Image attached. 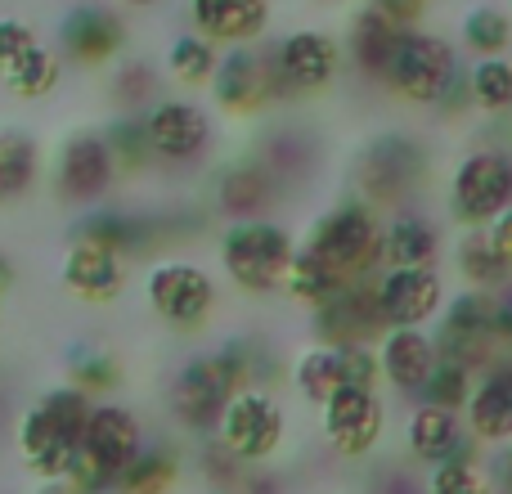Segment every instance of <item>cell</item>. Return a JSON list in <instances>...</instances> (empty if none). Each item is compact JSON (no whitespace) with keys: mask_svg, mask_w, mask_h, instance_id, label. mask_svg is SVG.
Instances as JSON below:
<instances>
[{"mask_svg":"<svg viewBox=\"0 0 512 494\" xmlns=\"http://www.w3.org/2000/svg\"><path fill=\"white\" fill-rule=\"evenodd\" d=\"M297 252V239L283 221L274 216H256V221H225L221 239H216V261L221 274L248 297H270L279 292L288 261Z\"/></svg>","mask_w":512,"mask_h":494,"instance_id":"obj_1","label":"cell"},{"mask_svg":"<svg viewBox=\"0 0 512 494\" xmlns=\"http://www.w3.org/2000/svg\"><path fill=\"white\" fill-rule=\"evenodd\" d=\"M378 230H382V212L355 194L333 203L328 212H319L301 247L310 256H319L324 265H333L342 279H373L382 270Z\"/></svg>","mask_w":512,"mask_h":494,"instance_id":"obj_2","label":"cell"},{"mask_svg":"<svg viewBox=\"0 0 512 494\" xmlns=\"http://www.w3.org/2000/svg\"><path fill=\"white\" fill-rule=\"evenodd\" d=\"M459 77H463L459 45L450 36L427 32V27H405L396 36V50H391L382 86H391V95H400L414 108H436Z\"/></svg>","mask_w":512,"mask_h":494,"instance_id":"obj_3","label":"cell"},{"mask_svg":"<svg viewBox=\"0 0 512 494\" xmlns=\"http://www.w3.org/2000/svg\"><path fill=\"white\" fill-rule=\"evenodd\" d=\"M445 203L459 230H486L504 207H512V153L504 144H477L450 167Z\"/></svg>","mask_w":512,"mask_h":494,"instance_id":"obj_4","label":"cell"},{"mask_svg":"<svg viewBox=\"0 0 512 494\" xmlns=\"http://www.w3.org/2000/svg\"><path fill=\"white\" fill-rule=\"evenodd\" d=\"M216 279L189 256H158L144 270V306L153 319L171 328V333H203L207 319L216 315Z\"/></svg>","mask_w":512,"mask_h":494,"instance_id":"obj_5","label":"cell"},{"mask_svg":"<svg viewBox=\"0 0 512 494\" xmlns=\"http://www.w3.org/2000/svg\"><path fill=\"white\" fill-rule=\"evenodd\" d=\"M216 436L239 463L265 468L270 459H279L283 441H288V409H283V400L274 391L243 387L225 400Z\"/></svg>","mask_w":512,"mask_h":494,"instance_id":"obj_6","label":"cell"},{"mask_svg":"<svg viewBox=\"0 0 512 494\" xmlns=\"http://www.w3.org/2000/svg\"><path fill=\"white\" fill-rule=\"evenodd\" d=\"M288 382H292V391L315 409L342 387L382 391L378 355L364 342H310L306 351L288 364Z\"/></svg>","mask_w":512,"mask_h":494,"instance_id":"obj_7","label":"cell"},{"mask_svg":"<svg viewBox=\"0 0 512 494\" xmlns=\"http://www.w3.org/2000/svg\"><path fill=\"white\" fill-rule=\"evenodd\" d=\"M427 149L414 135H373L355 158V185L369 207H405V198L423 185Z\"/></svg>","mask_w":512,"mask_h":494,"instance_id":"obj_8","label":"cell"},{"mask_svg":"<svg viewBox=\"0 0 512 494\" xmlns=\"http://www.w3.org/2000/svg\"><path fill=\"white\" fill-rule=\"evenodd\" d=\"M427 333L441 360H454L472 373H481L499 355L495 324H490V292L481 288H459L454 297H445Z\"/></svg>","mask_w":512,"mask_h":494,"instance_id":"obj_9","label":"cell"},{"mask_svg":"<svg viewBox=\"0 0 512 494\" xmlns=\"http://www.w3.org/2000/svg\"><path fill=\"white\" fill-rule=\"evenodd\" d=\"M230 396H234V382H230V373H225L221 355L198 351L171 373L167 414L185 436H212Z\"/></svg>","mask_w":512,"mask_h":494,"instance_id":"obj_10","label":"cell"},{"mask_svg":"<svg viewBox=\"0 0 512 494\" xmlns=\"http://www.w3.org/2000/svg\"><path fill=\"white\" fill-rule=\"evenodd\" d=\"M207 90H212V104L230 117H252L270 104H283L270 45L256 41V45H230V50H221Z\"/></svg>","mask_w":512,"mask_h":494,"instance_id":"obj_11","label":"cell"},{"mask_svg":"<svg viewBox=\"0 0 512 494\" xmlns=\"http://www.w3.org/2000/svg\"><path fill=\"white\" fill-rule=\"evenodd\" d=\"M270 59H274V77H279V90H283V104L328 90L346 68L342 41L319 32V27H297V32L270 41Z\"/></svg>","mask_w":512,"mask_h":494,"instance_id":"obj_12","label":"cell"},{"mask_svg":"<svg viewBox=\"0 0 512 494\" xmlns=\"http://www.w3.org/2000/svg\"><path fill=\"white\" fill-rule=\"evenodd\" d=\"M140 126H144V144L153 153V167H189L212 144V117L194 99L158 95L140 113Z\"/></svg>","mask_w":512,"mask_h":494,"instance_id":"obj_13","label":"cell"},{"mask_svg":"<svg viewBox=\"0 0 512 494\" xmlns=\"http://www.w3.org/2000/svg\"><path fill=\"white\" fill-rule=\"evenodd\" d=\"M319 432L342 459H369L387 436V400L369 387H342L319 405Z\"/></svg>","mask_w":512,"mask_h":494,"instance_id":"obj_14","label":"cell"},{"mask_svg":"<svg viewBox=\"0 0 512 494\" xmlns=\"http://www.w3.org/2000/svg\"><path fill=\"white\" fill-rule=\"evenodd\" d=\"M54 50L63 63L77 68H104L126 50V18L108 0H77L63 9L59 32H54Z\"/></svg>","mask_w":512,"mask_h":494,"instance_id":"obj_15","label":"cell"},{"mask_svg":"<svg viewBox=\"0 0 512 494\" xmlns=\"http://www.w3.org/2000/svg\"><path fill=\"white\" fill-rule=\"evenodd\" d=\"M382 328H427L445 306V279L436 265H382L373 274Z\"/></svg>","mask_w":512,"mask_h":494,"instance_id":"obj_16","label":"cell"},{"mask_svg":"<svg viewBox=\"0 0 512 494\" xmlns=\"http://www.w3.org/2000/svg\"><path fill=\"white\" fill-rule=\"evenodd\" d=\"M54 194L63 198L68 207H90V203H104V194L113 189L117 167H113V153H108L104 135L99 131H72L63 135L59 153H54Z\"/></svg>","mask_w":512,"mask_h":494,"instance_id":"obj_17","label":"cell"},{"mask_svg":"<svg viewBox=\"0 0 512 494\" xmlns=\"http://www.w3.org/2000/svg\"><path fill=\"white\" fill-rule=\"evenodd\" d=\"M144 441L149 436H144V423L131 405H122V400H95L86 418V432L77 441V454H86L104 477L117 481V472L140 454Z\"/></svg>","mask_w":512,"mask_h":494,"instance_id":"obj_18","label":"cell"},{"mask_svg":"<svg viewBox=\"0 0 512 494\" xmlns=\"http://www.w3.org/2000/svg\"><path fill=\"white\" fill-rule=\"evenodd\" d=\"M59 283L81 306H113L126 292V283H131V261H122L108 247L68 239L59 256Z\"/></svg>","mask_w":512,"mask_h":494,"instance_id":"obj_19","label":"cell"},{"mask_svg":"<svg viewBox=\"0 0 512 494\" xmlns=\"http://www.w3.org/2000/svg\"><path fill=\"white\" fill-rule=\"evenodd\" d=\"M68 239L108 247V252H117L122 261H135V256L158 247L162 221H153V216H144V212H126V207H113V203H90V207H81L77 221L68 225Z\"/></svg>","mask_w":512,"mask_h":494,"instance_id":"obj_20","label":"cell"},{"mask_svg":"<svg viewBox=\"0 0 512 494\" xmlns=\"http://www.w3.org/2000/svg\"><path fill=\"white\" fill-rule=\"evenodd\" d=\"M405 450L418 459V468H436V463H481V445L468 436L463 414L436 405H414L405 418Z\"/></svg>","mask_w":512,"mask_h":494,"instance_id":"obj_21","label":"cell"},{"mask_svg":"<svg viewBox=\"0 0 512 494\" xmlns=\"http://www.w3.org/2000/svg\"><path fill=\"white\" fill-rule=\"evenodd\" d=\"M315 342H364L373 346L382 333V315L373 301V279H351L310 310Z\"/></svg>","mask_w":512,"mask_h":494,"instance_id":"obj_22","label":"cell"},{"mask_svg":"<svg viewBox=\"0 0 512 494\" xmlns=\"http://www.w3.org/2000/svg\"><path fill=\"white\" fill-rule=\"evenodd\" d=\"M463 427L477 445L512 441V355H495L472 382V396L463 405Z\"/></svg>","mask_w":512,"mask_h":494,"instance_id":"obj_23","label":"cell"},{"mask_svg":"<svg viewBox=\"0 0 512 494\" xmlns=\"http://www.w3.org/2000/svg\"><path fill=\"white\" fill-rule=\"evenodd\" d=\"M274 203H279V176H274L261 158L230 162V167L216 171L212 207L225 216V221H256V216H270Z\"/></svg>","mask_w":512,"mask_h":494,"instance_id":"obj_24","label":"cell"},{"mask_svg":"<svg viewBox=\"0 0 512 494\" xmlns=\"http://www.w3.org/2000/svg\"><path fill=\"white\" fill-rule=\"evenodd\" d=\"M189 32L212 45H256L270 32V0H189Z\"/></svg>","mask_w":512,"mask_h":494,"instance_id":"obj_25","label":"cell"},{"mask_svg":"<svg viewBox=\"0 0 512 494\" xmlns=\"http://www.w3.org/2000/svg\"><path fill=\"white\" fill-rule=\"evenodd\" d=\"M373 355H378L382 387H391L405 400L418 396L423 378L436 364V346L427 328H382L378 342H373Z\"/></svg>","mask_w":512,"mask_h":494,"instance_id":"obj_26","label":"cell"},{"mask_svg":"<svg viewBox=\"0 0 512 494\" xmlns=\"http://www.w3.org/2000/svg\"><path fill=\"white\" fill-rule=\"evenodd\" d=\"M378 252L382 265H436L441 256V225L418 207H396L382 216L378 230Z\"/></svg>","mask_w":512,"mask_h":494,"instance_id":"obj_27","label":"cell"},{"mask_svg":"<svg viewBox=\"0 0 512 494\" xmlns=\"http://www.w3.org/2000/svg\"><path fill=\"white\" fill-rule=\"evenodd\" d=\"M14 450H18L23 468L32 472L36 481H54V477L68 472L72 450H77V445H72L68 436H63L59 427L41 414V409L27 405L23 414H18V423H14Z\"/></svg>","mask_w":512,"mask_h":494,"instance_id":"obj_28","label":"cell"},{"mask_svg":"<svg viewBox=\"0 0 512 494\" xmlns=\"http://www.w3.org/2000/svg\"><path fill=\"white\" fill-rule=\"evenodd\" d=\"M400 32H405V27H396L391 18H382L373 5H364L360 14L351 18V27H346L342 59L351 63L360 77L382 81V77H387V63H391V50H396V36Z\"/></svg>","mask_w":512,"mask_h":494,"instance_id":"obj_29","label":"cell"},{"mask_svg":"<svg viewBox=\"0 0 512 494\" xmlns=\"http://www.w3.org/2000/svg\"><path fill=\"white\" fill-rule=\"evenodd\" d=\"M185 472V454L176 441H144L140 454L117 472L113 494H171Z\"/></svg>","mask_w":512,"mask_h":494,"instance_id":"obj_30","label":"cell"},{"mask_svg":"<svg viewBox=\"0 0 512 494\" xmlns=\"http://www.w3.org/2000/svg\"><path fill=\"white\" fill-rule=\"evenodd\" d=\"M41 180V144L27 126H0V203L27 198Z\"/></svg>","mask_w":512,"mask_h":494,"instance_id":"obj_31","label":"cell"},{"mask_svg":"<svg viewBox=\"0 0 512 494\" xmlns=\"http://www.w3.org/2000/svg\"><path fill=\"white\" fill-rule=\"evenodd\" d=\"M126 369L108 346L95 342H72L63 351V382H72L77 391H86L90 400H108L117 387H122Z\"/></svg>","mask_w":512,"mask_h":494,"instance_id":"obj_32","label":"cell"},{"mask_svg":"<svg viewBox=\"0 0 512 494\" xmlns=\"http://www.w3.org/2000/svg\"><path fill=\"white\" fill-rule=\"evenodd\" d=\"M59 81H63V59H59V50L45 41H36L32 50H23L14 63L0 68V86L14 99H45V95H54Z\"/></svg>","mask_w":512,"mask_h":494,"instance_id":"obj_33","label":"cell"},{"mask_svg":"<svg viewBox=\"0 0 512 494\" xmlns=\"http://www.w3.org/2000/svg\"><path fill=\"white\" fill-rule=\"evenodd\" d=\"M463 90L468 104L486 117H512V59L508 54H490V59H472L463 68Z\"/></svg>","mask_w":512,"mask_h":494,"instance_id":"obj_34","label":"cell"},{"mask_svg":"<svg viewBox=\"0 0 512 494\" xmlns=\"http://www.w3.org/2000/svg\"><path fill=\"white\" fill-rule=\"evenodd\" d=\"M454 270H459V279L468 288H481V292H495L512 279L508 265L490 247L486 230H459V239H454Z\"/></svg>","mask_w":512,"mask_h":494,"instance_id":"obj_35","label":"cell"},{"mask_svg":"<svg viewBox=\"0 0 512 494\" xmlns=\"http://www.w3.org/2000/svg\"><path fill=\"white\" fill-rule=\"evenodd\" d=\"M459 41L472 59H490V54H508L512 45V18L495 0H481L459 18Z\"/></svg>","mask_w":512,"mask_h":494,"instance_id":"obj_36","label":"cell"},{"mask_svg":"<svg viewBox=\"0 0 512 494\" xmlns=\"http://www.w3.org/2000/svg\"><path fill=\"white\" fill-rule=\"evenodd\" d=\"M216 59H221V45H212L207 36H198V32H176L167 41V54H162L167 77L180 81V86H189V90H198V86L212 81Z\"/></svg>","mask_w":512,"mask_h":494,"instance_id":"obj_37","label":"cell"},{"mask_svg":"<svg viewBox=\"0 0 512 494\" xmlns=\"http://www.w3.org/2000/svg\"><path fill=\"white\" fill-rule=\"evenodd\" d=\"M342 283H351V279H342V274L333 270V265H324L319 256H310L306 247L297 243V252H292V261H288V274H283V283L279 288L288 292L297 306H306V310H315L324 297H333Z\"/></svg>","mask_w":512,"mask_h":494,"instance_id":"obj_38","label":"cell"},{"mask_svg":"<svg viewBox=\"0 0 512 494\" xmlns=\"http://www.w3.org/2000/svg\"><path fill=\"white\" fill-rule=\"evenodd\" d=\"M99 135H104L108 153H113L117 176H140V171L153 167V153H149V144H144L140 113H117Z\"/></svg>","mask_w":512,"mask_h":494,"instance_id":"obj_39","label":"cell"},{"mask_svg":"<svg viewBox=\"0 0 512 494\" xmlns=\"http://www.w3.org/2000/svg\"><path fill=\"white\" fill-rule=\"evenodd\" d=\"M472 382H477L472 369H463V364L436 355L432 373L423 378V387H418L414 400L418 405H436V409H450V414H463V405H468V396H472Z\"/></svg>","mask_w":512,"mask_h":494,"instance_id":"obj_40","label":"cell"},{"mask_svg":"<svg viewBox=\"0 0 512 494\" xmlns=\"http://www.w3.org/2000/svg\"><path fill=\"white\" fill-rule=\"evenodd\" d=\"M32 405L41 409V414L50 418L72 445H77L81 432H86V418H90V405H95V400H90L86 391H77L72 382H54V387H45Z\"/></svg>","mask_w":512,"mask_h":494,"instance_id":"obj_41","label":"cell"},{"mask_svg":"<svg viewBox=\"0 0 512 494\" xmlns=\"http://www.w3.org/2000/svg\"><path fill=\"white\" fill-rule=\"evenodd\" d=\"M194 468L198 477L207 481V490H234L239 486V477L248 472V463H239L230 450L221 445V436H194Z\"/></svg>","mask_w":512,"mask_h":494,"instance_id":"obj_42","label":"cell"},{"mask_svg":"<svg viewBox=\"0 0 512 494\" xmlns=\"http://www.w3.org/2000/svg\"><path fill=\"white\" fill-rule=\"evenodd\" d=\"M113 99L122 113H144L158 99V72L140 59H122L113 68Z\"/></svg>","mask_w":512,"mask_h":494,"instance_id":"obj_43","label":"cell"},{"mask_svg":"<svg viewBox=\"0 0 512 494\" xmlns=\"http://www.w3.org/2000/svg\"><path fill=\"white\" fill-rule=\"evenodd\" d=\"M423 494H490L481 463H436L423 472Z\"/></svg>","mask_w":512,"mask_h":494,"instance_id":"obj_44","label":"cell"},{"mask_svg":"<svg viewBox=\"0 0 512 494\" xmlns=\"http://www.w3.org/2000/svg\"><path fill=\"white\" fill-rule=\"evenodd\" d=\"M36 41H41V32H36L27 18L0 14V68H5V63H14L23 50H32Z\"/></svg>","mask_w":512,"mask_h":494,"instance_id":"obj_45","label":"cell"},{"mask_svg":"<svg viewBox=\"0 0 512 494\" xmlns=\"http://www.w3.org/2000/svg\"><path fill=\"white\" fill-rule=\"evenodd\" d=\"M373 494H423V477L414 472V463H387L378 468Z\"/></svg>","mask_w":512,"mask_h":494,"instance_id":"obj_46","label":"cell"},{"mask_svg":"<svg viewBox=\"0 0 512 494\" xmlns=\"http://www.w3.org/2000/svg\"><path fill=\"white\" fill-rule=\"evenodd\" d=\"M490 324H495L499 355H512V279L490 292Z\"/></svg>","mask_w":512,"mask_h":494,"instance_id":"obj_47","label":"cell"},{"mask_svg":"<svg viewBox=\"0 0 512 494\" xmlns=\"http://www.w3.org/2000/svg\"><path fill=\"white\" fill-rule=\"evenodd\" d=\"M486 481H490V494H512V441L508 445H490L486 459Z\"/></svg>","mask_w":512,"mask_h":494,"instance_id":"obj_48","label":"cell"},{"mask_svg":"<svg viewBox=\"0 0 512 494\" xmlns=\"http://www.w3.org/2000/svg\"><path fill=\"white\" fill-rule=\"evenodd\" d=\"M486 239H490V247H495L499 261H504L508 274H512V207H504V212L486 225Z\"/></svg>","mask_w":512,"mask_h":494,"instance_id":"obj_49","label":"cell"},{"mask_svg":"<svg viewBox=\"0 0 512 494\" xmlns=\"http://www.w3.org/2000/svg\"><path fill=\"white\" fill-rule=\"evenodd\" d=\"M14 283H18V265H14V256L0 247V301L14 292Z\"/></svg>","mask_w":512,"mask_h":494,"instance_id":"obj_50","label":"cell"},{"mask_svg":"<svg viewBox=\"0 0 512 494\" xmlns=\"http://www.w3.org/2000/svg\"><path fill=\"white\" fill-rule=\"evenodd\" d=\"M32 494H77V490H72L63 477H54V481H36Z\"/></svg>","mask_w":512,"mask_h":494,"instance_id":"obj_51","label":"cell"},{"mask_svg":"<svg viewBox=\"0 0 512 494\" xmlns=\"http://www.w3.org/2000/svg\"><path fill=\"white\" fill-rule=\"evenodd\" d=\"M117 5H126V9H153V5H162V0H117Z\"/></svg>","mask_w":512,"mask_h":494,"instance_id":"obj_52","label":"cell"},{"mask_svg":"<svg viewBox=\"0 0 512 494\" xmlns=\"http://www.w3.org/2000/svg\"><path fill=\"white\" fill-rule=\"evenodd\" d=\"M207 494H239V490H207Z\"/></svg>","mask_w":512,"mask_h":494,"instance_id":"obj_53","label":"cell"}]
</instances>
